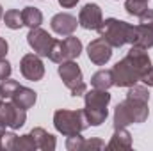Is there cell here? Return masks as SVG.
Masks as SVG:
<instances>
[{
    "mask_svg": "<svg viewBox=\"0 0 153 151\" xmlns=\"http://www.w3.org/2000/svg\"><path fill=\"white\" fill-rule=\"evenodd\" d=\"M148 101H150L148 85L134 84L132 87H128L126 98L121 103H117L114 110V128H126L128 124L134 123L135 124L144 123L150 115Z\"/></svg>",
    "mask_w": 153,
    "mask_h": 151,
    "instance_id": "6da1fadb",
    "label": "cell"
},
{
    "mask_svg": "<svg viewBox=\"0 0 153 151\" xmlns=\"http://www.w3.org/2000/svg\"><path fill=\"white\" fill-rule=\"evenodd\" d=\"M152 68L150 55L144 48L132 46L128 53L116 62L112 68V76H114V85L117 87H132L134 84L141 82L143 76L148 73Z\"/></svg>",
    "mask_w": 153,
    "mask_h": 151,
    "instance_id": "7a4b0ae2",
    "label": "cell"
},
{
    "mask_svg": "<svg viewBox=\"0 0 153 151\" xmlns=\"http://www.w3.org/2000/svg\"><path fill=\"white\" fill-rule=\"evenodd\" d=\"M100 38L105 39L112 48H121L123 44H134L135 41V25H130L117 18H107L98 27Z\"/></svg>",
    "mask_w": 153,
    "mask_h": 151,
    "instance_id": "3957f363",
    "label": "cell"
},
{
    "mask_svg": "<svg viewBox=\"0 0 153 151\" xmlns=\"http://www.w3.org/2000/svg\"><path fill=\"white\" fill-rule=\"evenodd\" d=\"M84 114L87 117L89 126H100L102 123H105L107 115H109V103H111V94L105 89H91L84 93Z\"/></svg>",
    "mask_w": 153,
    "mask_h": 151,
    "instance_id": "277c9868",
    "label": "cell"
},
{
    "mask_svg": "<svg viewBox=\"0 0 153 151\" xmlns=\"http://www.w3.org/2000/svg\"><path fill=\"white\" fill-rule=\"evenodd\" d=\"M53 126L59 133L70 137L82 133L85 128H89L87 117L84 110H68V109H61L53 114Z\"/></svg>",
    "mask_w": 153,
    "mask_h": 151,
    "instance_id": "5b68a950",
    "label": "cell"
},
{
    "mask_svg": "<svg viewBox=\"0 0 153 151\" xmlns=\"http://www.w3.org/2000/svg\"><path fill=\"white\" fill-rule=\"evenodd\" d=\"M80 53H82V41L71 34V36H66V39H62V41L55 39V43L48 53V59L52 62L61 64L66 61H75Z\"/></svg>",
    "mask_w": 153,
    "mask_h": 151,
    "instance_id": "8992f818",
    "label": "cell"
},
{
    "mask_svg": "<svg viewBox=\"0 0 153 151\" xmlns=\"http://www.w3.org/2000/svg\"><path fill=\"white\" fill-rule=\"evenodd\" d=\"M59 76L62 78L64 85L71 91L73 96H82L87 91V85L84 82V75L80 66L75 61H66L59 64Z\"/></svg>",
    "mask_w": 153,
    "mask_h": 151,
    "instance_id": "52a82bcc",
    "label": "cell"
},
{
    "mask_svg": "<svg viewBox=\"0 0 153 151\" xmlns=\"http://www.w3.org/2000/svg\"><path fill=\"white\" fill-rule=\"evenodd\" d=\"M27 121V110L13 101H0V126L18 130Z\"/></svg>",
    "mask_w": 153,
    "mask_h": 151,
    "instance_id": "ba28073f",
    "label": "cell"
},
{
    "mask_svg": "<svg viewBox=\"0 0 153 151\" xmlns=\"http://www.w3.org/2000/svg\"><path fill=\"white\" fill-rule=\"evenodd\" d=\"M132 46L144 50L153 46V9L150 7L139 16V25H135V41Z\"/></svg>",
    "mask_w": 153,
    "mask_h": 151,
    "instance_id": "9c48e42d",
    "label": "cell"
},
{
    "mask_svg": "<svg viewBox=\"0 0 153 151\" xmlns=\"http://www.w3.org/2000/svg\"><path fill=\"white\" fill-rule=\"evenodd\" d=\"M27 43L29 46L38 53L39 57H48L55 39L52 38L46 30H43L41 27H36V29H30L29 34H27Z\"/></svg>",
    "mask_w": 153,
    "mask_h": 151,
    "instance_id": "30bf717a",
    "label": "cell"
},
{
    "mask_svg": "<svg viewBox=\"0 0 153 151\" xmlns=\"http://www.w3.org/2000/svg\"><path fill=\"white\" fill-rule=\"evenodd\" d=\"M20 71L30 82H38L45 76V64L38 53H27L20 61Z\"/></svg>",
    "mask_w": 153,
    "mask_h": 151,
    "instance_id": "8fae6325",
    "label": "cell"
},
{
    "mask_svg": "<svg viewBox=\"0 0 153 151\" xmlns=\"http://www.w3.org/2000/svg\"><path fill=\"white\" fill-rule=\"evenodd\" d=\"M87 55H89V61L96 66H103L111 61L112 57V46L105 41V39L98 38L93 39L89 44H87Z\"/></svg>",
    "mask_w": 153,
    "mask_h": 151,
    "instance_id": "7c38bea8",
    "label": "cell"
},
{
    "mask_svg": "<svg viewBox=\"0 0 153 151\" xmlns=\"http://www.w3.org/2000/svg\"><path fill=\"white\" fill-rule=\"evenodd\" d=\"M103 21V14L98 4H85L78 14V25L85 30H98L100 23Z\"/></svg>",
    "mask_w": 153,
    "mask_h": 151,
    "instance_id": "4fadbf2b",
    "label": "cell"
},
{
    "mask_svg": "<svg viewBox=\"0 0 153 151\" xmlns=\"http://www.w3.org/2000/svg\"><path fill=\"white\" fill-rule=\"evenodd\" d=\"M76 25H78V20L70 13H57L50 21L52 30L59 36H71L76 30Z\"/></svg>",
    "mask_w": 153,
    "mask_h": 151,
    "instance_id": "5bb4252c",
    "label": "cell"
},
{
    "mask_svg": "<svg viewBox=\"0 0 153 151\" xmlns=\"http://www.w3.org/2000/svg\"><path fill=\"white\" fill-rule=\"evenodd\" d=\"M105 148V142L100 139H84L80 133L70 135L66 139V150L70 151H93V150H102Z\"/></svg>",
    "mask_w": 153,
    "mask_h": 151,
    "instance_id": "9a60e30c",
    "label": "cell"
},
{
    "mask_svg": "<svg viewBox=\"0 0 153 151\" xmlns=\"http://www.w3.org/2000/svg\"><path fill=\"white\" fill-rule=\"evenodd\" d=\"M111 151H128L132 150V135L126 128H114L111 142L105 146Z\"/></svg>",
    "mask_w": 153,
    "mask_h": 151,
    "instance_id": "2e32d148",
    "label": "cell"
},
{
    "mask_svg": "<svg viewBox=\"0 0 153 151\" xmlns=\"http://www.w3.org/2000/svg\"><path fill=\"white\" fill-rule=\"evenodd\" d=\"M11 101H13L14 105H18V107H22V109L27 110V109H32V107L36 105V101H38V94H36V91L20 85V87L13 93Z\"/></svg>",
    "mask_w": 153,
    "mask_h": 151,
    "instance_id": "e0dca14e",
    "label": "cell"
},
{
    "mask_svg": "<svg viewBox=\"0 0 153 151\" xmlns=\"http://www.w3.org/2000/svg\"><path fill=\"white\" fill-rule=\"evenodd\" d=\"M30 133H32V137H34V141H36V144H38V150H43V151H53L55 150V146H57V141H55V137L52 135V133H48L45 128H32L30 130Z\"/></svg>",
    "mask_w": 153,
    "mask_h": 151,
    "instance_id": "ac0fdd59",
    "label": "cell"
},
{
    "mask_svg": "<svg viewBox=\"0 0 153 151\" xmlns=\"http://www.w3.org/2000/svg\"><path fill=\"white\" fill-rule=\"evenodd\" d=\"M91 85L94 89H109L114 85V76H112V70H100L91 76Z\"/></svg>",
    "mask_w": 153,
    "mask_h": 151,
    "instance_id": "d6986e66",
    "label": "cell"
},
{
    "mask_svg": "<svg viewBox=\"0 0 153 151\" xmlns=\"http://www.w3.org/2000/svg\"><path fill=\"white\" fill-rule=\"evenodd\" d=\"M22 18H23V25L29 29L41 27V23H43V13L38 7H25L22 11Z\"/></svg>",
    "mask_w": 153,
    "mask_h": 151,
    "instance_id": "ffe728a7",
    "label": "cell"
},
{
    "mask_svg": "<svg viewBox=\"0 0 153 151\" xmlns=\"http://www.w3.org/2000/svg\"><path fill=\"white\" fill-rule=\"evenodd\" d=\"M2 18H4L5 27H9L11 30H18V29L23 27L22 11H18V9H9V11H5V14H4Z\"/></svg>",
    "mask_w": 153,
    "mask_h": 151,
    "instance_id": "44dd1931",
    "label": "cell"
},
{
    "mask_svg": "<svg viewBox=\"0 0 153 151\" xmlns=\"http://www.w3.org/2000/svg\"><path fill=\"white\" fill-rule=\"evenodd\" d=\"M38 150V144L32 137V133H25V135H16V141H14V146H13V151H34Z\"/></svg>",
    "mask_w": 153,
    "mask_h": 151,
    "instance_id": "7402d4cb",
    "label": "cell"
},
{
    "mask_svg": "<svg viewBox=\"0 0 153 151\" xmlns=\"http://www.w3.org/2000/svg\"><path fill=\"white\" fill-rule=\"evenodd\" d=\"M150 0H126L125 2V11L130 16H141L148 9Z\"/></svg>",
    "mask_w": 153,
    "mask_h": 151,
    "instance_id": "603a6c76",
    "label": "cell"
},
{
    "mask_svg": "<svg viewBox=\"0 0 153 151\" xmlns=\"http://www.w3.org/2000/svg\"><path fill=\"white\" fill-rule=\"evenodd\" d=\"M20 87V84L16 80H11V78H5V80H0V94L4 100H11L13 93Z\"/></svg>",
    "mask_w": 153,
    "mask_h": 151,
    "instance_id": "cb8c5ba5",
    "label": "cell"
},
{
    "mask_svg": "<svg viewBox=\"0 0 153 151\" xmlns=\"http://www.w3.org/2000/svg\"><path fill=\"white\" fill-rule=\"evenodd\" d=\"M14 141H16V133H13V132H5V133H4V137H2V150L13 151Z\"/></svg>",
    "mask_w": 153,
    "mask_h": 151,
    "instance_id": "d4e9b609",
    "label": "cell"
},
{
    "mask_svg": "<svg viewBox=\"0 0 153 151\" xmlns=\"http://www.w3.org/2000/svg\"><path fill=\"white\" fill-rule=\"evenodd\" d=\"M11 71H13V68H11V64L4 59V61H0V80H5V78H9L11 76Z\"/></svg>",
    "mask_w": 153,
    "mask_h": 151,
    "instance_id": "484cf974",
    "label": "cell"
},
{
    "mask_svg": "<svg viewBox=\"0 0 153 151\" xmlns=\"http://www.w3.org/2000/svg\"><path fill=\"white\" fill-rule=\"evenodd\" d=\"M144 85H148V87H153V66L148 70V73L143 76V80H141Z\"/></svg>",
    "mask_w": 153,
    "mask_h": 151,
    "instance_id": "4316f807",
    "label": "cell"
},
{
    "mask_svg": "<svg viewBox=\"0 0 153 151\" xmlns=\"http://www.w3.org/2000/svg\"><path fill=\"white\" fill-rule=\"evenodd\" d=\"M7 50H9V44H7V41L4 38H0V61H4L5 59V55H7Z\"/></svg>",
    "mask_w": 153,
    "mask_h": 151,
    "instance_id": "83f0119b",
    "label": "cell"
},
{
    "mask_svg": "<svg viewBox=\"0 0 153 151\" xmlns=\"http://www.w3.org/2000/svg\"><path fill=\"white\" fill-rule=\"evenodd\" d=\"M59 4L64 7V9H70V7H75L78 4V0H59Z\"/></svg>",
    "mask_w": 153,
    "mask_h": 151,
    "instance_id": "f1b7e54d",
    "label": "cell"
},
{
    "mask_svg": "<svg viewBox=\"0 0 153 151\" xmlns=\"http://www.w3.org/2000/svg\"><path fill=\"white\" fill-rule=\"evenodd\" d=\"M4 133H5V128L0 126V150H2V137H4Z\"/></svg>",
    "mask_w": 153,
    "mask_h": 151,
    "instance_id": "f546056e",
    "label": "cell"
},
{
    "mask_svg": "<svg viewBox=\"0 0 153 151\" xmlns=\"http://www.w3.org/2000/svg\"><path fill=\"white\" fill-rule=\"evenodd\" d=\"M2 16H4V14H2V5H0V18H2Z\"/></svg>",
    "mask_w": 153,
    "mask_h": 151,
    "instance_id": "4dcf8cb0",
    "label": "cell"
},
{
    "mask_svg": "<svg viewBox=\"0 0 153 151\" xmlns=\"http://www.w3.org/2000/svg\"><path fill=\"white\" fill-rule=\"evenodd\" d=\"M0 101H4V98H2V94H0Z\"/></svg>",
    "mask_w": 153,
    "mask_h": 151,
    "instance_id": "1f68e13d",
    "label": "cell"
}]
</instances>
